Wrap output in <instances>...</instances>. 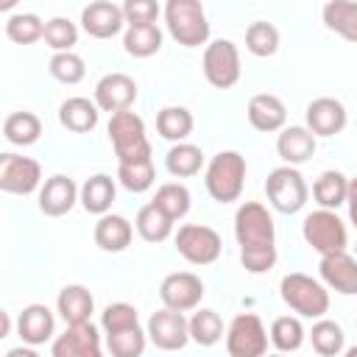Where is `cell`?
I'll return each mask as SVG.
<instances>
[{
	"label": "cell",
	"instance_id": "1",
	"mask_svg": "<svg viewBox=\"0 0 357 357\" xmlns=\"http://www.w3.org/2000/svg\"><path fill=\"white\" fill-rule=\"evenodd\" d=\"M234 234L240 243V259L248 273H265L276 262L273 218L259 201H245L234 215Z\"/></svg>",
	"mask_w": 357,
	"mask_h": 357
},
{
	"label": "cell",
	"instance_id": "2",
	"mask_svg": "<svg viewBox=\"0 0 357 357\" xmlns=\"http://www.w3.org/2000/svg\"><path fill=\"white\" fill-rule=\"evenodd\" d=\"M165 22L170 36L184 47H198V45H206L209 39V22L201 0H167Z\"/></svg>",
	"mask_w": 357,
	"mask_h": 357
},
{
	"label": "cell",
	"instance_id": "3",
	"mask_svg": "<svg viewBox=\"0 0 357 357\" xmlns=\"http://www.w3.org/2000/svg\"><path fill=\"white\" fill-rule=\"evenodd\" d=\"M243 181H245V159L237 151H220L218 156H212L204 184L218 204L237 201L243 192Z\"/></svg>",
	"mask_w": 357,
	"mask_h": 357
},
{
	"label": "cell",
	"instance_id": "4",
	"mask_svg": "<svg viewBox=\"0 0 357 357\" xmlns=\"http://www.w3.org/2000/svg\"><path fill=\"white\" fill-rule=\"evenodd\" d=\"M109 139L120 162H139L151 159V142L145 137V123L131 109L114 112L109 120Z\"/></svg>",
	"mask_w": 357,
	"mask_h": 357
},
{
	"label": "cell",
	"instance_id": "5",
	"mask_svg": "<svg viewBox=\"0 0 357 357\" xmlns=\"http://www.w3.org/2000/svg\"><path fill=\"white\" fill-rule=\"evenodd\" d=\"M279 290H282V301L301 318H324V312L329 310L326 287L307 273H287Z\"/></svg>",
	"mask_w": 357,
	"mask_h": 357
},
{
	"label": "cell",
	"instance_id": "6",
	"mask_svg": "<svg viewBox=\"0 0 357 357\" xmlns=\"http://www.w3.org/2000/svg\"><path fill=\"white\" fill-rule=\"evenodd\" d=\"M265 195H268V201H271L273 209H279V212H284V215H293V212H298V209L307 204V184H304V176H301L293 165L276 167V170L268 173Z\"/></svg>",
	"mask_w": 357,
	"mask_h": 357
},
{
	"label": "cell",
	"instance_id": "7",
	"mask_svg": "<svg viewBox=\"0 0 357 357\" xmlns=\"http://www.w3.org/2000/svg\"><path fill=\"white\" fill-rule=\"evenodd\" d=\"M304 240L318 251V254H332V251H346V226L335 215V209L321 206L318 212H310L304 218Z\"/></svg>",
	"mask_w": 357,
	"mask_h": 357
},
{
	"label": "cell",
	"instance_id": "8",
	"mask_svg": "<svg viewBox=\"0 0 357 357\" xmlns=\"http://www.w3.org/2000/svg\"><path fill=\"white\" fill-rule=\"evenodd\" d=\"M176 251L192 262V265H212L220 251H223V243H220V234L212 229V226H204V223H187L178 229L176 234Z\"/></svg>",
	"mask_w": 357,
	"mask_h": 357
},
{
	"label": "cell",
	"instance_id": "9",
	"mask_svg": "<svg viewBox=\"0 0 357 357\" xmlns=\"http://www.w3.org/2000/svg\"><path fill=\"white\" fill-rule=\"evenodd\" d=\"M226 351L231 357H259L268 351V332L254 312H240L229 324L226 332Z\"/></svg>",
	"mask_w": 357,
	"mask_h": 357
},
{
	"label": "cell",
	"instance_id": "10",
	"mask_svg": "<svg viewBox=\"0 0 357 357\" xmlns=\"http://www.w3.org/2000/svg\"><path fill=\"white\" fill-rule=\"evenodd\" d=\"M204 75L215 89H229L240 81V53L229 39H215L204 50Z\"/></svg>",
	"mask_w": 357,
	"mask_h": 357
},
{
	"label": "cell",
	"instance_id": "11",
	"mask_svg": "<svg viewBox=\"0 0 357 357\" xmlns=\"http://www.w3.org/2000/svg\"><path fill=\"white\" fill-rule=\"evenodd\" d=\"M39 181H42V167L36 159L17 153L0 156V190L14 195H28L39 187Z\"/></svg>",
	"mask_w": 357,
	"mask_h": 357
},
{
	"label": "cell",
	"instance_id": "12",
	"mask_svg": "<svg viewBox=\"0 0 357 357\" xmlns=\"http://www.w3.org/2000/svg\"><path fill=\"white\" fill-rule=\"evenodd\" d=\"M148 337L156 343V349L165 351H178L190 340V321L178 310H159L148 318Z\"/></svg>",
	"mask_w": 357,
	"mask_h": 357
},
{
	"label": "cell",
	"instance_id": "13",
	"mask_svg": "<svg viewBox=\"0 0 357 357\" xmlns=\"http://www.w3.org/2000/svg\"><path fill=\"white\" fill-rule=\"evenodd\" d=\"M159 298L165 307L170 310H178V312H187V310H195L204 298V282L190 273V271H178V273H167L159 284Z\"/></svg>",
	"mask_w": 357,
	"mask_h": 357
},
{
	"label": "cell",
	"instance_id": "14",
	"mask_svg": "<svg viewBox=\"0 0 357 357\" xmlns=\"http://www.w3.org/2000/svg\"><path fill=\"white\" fill-rule=\"evenodd\" d=\"M53 357H100V335L92 321L67 324L64 335L53 340Z\"/></svg>",
	"mask_w": 357,
	"mask_h": 357
},
{
	"label": "cell",
	"instance_id": "15",
	"mask_svg": "<svg viewBox=\"0 0 357 357\" xmlns=\"http://www.w3.org/2000/svg\"><path fill=\"white\" fill-rule=\"evenodd\" d=\"M134 100H137V84L126 73H109L95 86V103L109 114L131 109Z\"/></svg>",
	"mask_w": 357,
	"mask_h": 357
},
{
	"label": "cell",
	"instance_id": "16",
	"mask_svg": "<svg viewBox=\"0 0 357 357\" xmlns=\"http://www.w3.org/2000/svg\"><path fill=\"white\" fill-rule=\"evenodd\" d=\"M318 268H321V279L335 293H340V296H354L357 293V259L349 257L346 251L321 254Z\"/></svg>",
	"mask_w": 357,
	"mask_h": 357
},
{
	"label": "cell",
	"instance_id": "17",
	"mask_svg": "<svg viewBox=\"0 0 357 357\" xmlns=\"http://www.w3.org/2000/svg\"><path fill=\"white\" fill-rule=\"evenodd\" d=\"M126 22L123 6H114L109 0H95L81 11V25L95 39H112Z\"/></svg>",
	"mask_w": 357,
	"mask_h": 357
},
{
	"label": "cell",
	"instance_id": "18",
	"mask_svg": "<svg viewBox=\"0 0 357 357\" xmlns=\"http://www.w3.org/2000/svg\"><path fill=\"white\" fill-rule=\"evenodd\" d=\"M304 117H307V128L315 137H332L346 128V109L335 98H315L307 106Z\"/></svg>",
	"mask_w": 357,
	"mask_h": 357
},
{
	"label": "cell",
	"instance_id": "19",
	"mask_svg": "<svg viewBox=\"0 0 357 357\" xmlns=\"http://www.w3.org/2000/svg\"><path fill=\"white\" fill-rule=\"evenodd\" d=\"M78 201V187L73 178L67 176H50L42 190H39V209L47 215V218H61L73 209V204Z\"/></svg>",
	"mask_w": 357,
	"mask_h": 357
},
{
	"label": "cell",
	"instance_id": "20",
	"mask_svg": "<svg viewBox=\"0 0 357 357\" xmlns=\"http://www.w3.org/2000/svg\"><path fill=\"white\" fill-rule=\"evenodd\" d=\"M287 120V109L276 95H254L248 100V123L257 131H282Z\"/></svg>",
	"mask_w": 357,
	"mask_h": 357
},
{
	"label": "cell",
	"instance_id": "21",
	"mask_svg": "<svg viewBox=\"0 0 357 357\" xmlns=\"http://www.w3.org/2000/svg\"><path fill=\"white\" fill-rule=\"evenodd\" d=\"M276 151L287 165H301L315 153V134L304 126H287L276 139Z\"/></svg>",
	"mask_w": 357,
	"mask_h": 357
},
{
	"label": "cell",
	"instance_id": "22",
	"mask_svg": "<svg viewBox=\"0 0 357 357\" xmlns=\"http://www.w3.org/2000/svg\"><path fill=\"white\" fill-rule=\"evenodd\" d=\"M53 312L45 307V304H28L22 312H20V321H17V332L25 343L31 346H42L45 340H50L53 335Z\"/></svg>",
	"mask_w": 357,
	"mask_h": 357
},
{
	"label": "cell",
	"instance_id": "23",
	"mask_svg": "<svg viewBox=\"0 0 357 357\" xmlns=\"http://www.w3.org/2000/svg\"><path fill=\"white\" fill-rule=\"evenodd\" d=\"M131 237H134V229L123 215H109L106 212L95 223V243L103 251H112V254L126 251L131 245Z\"/></svg>",
	"mask_w": 357,
	"mask_h": 357
},
{
	"label": "cell",
	"instance_id": "24",
	"mask_svg": "<svg viewBox=\"0 0 357 357\" xmlns=\"http://www.w3.org/2000/svg\"><path fill=\"white\" fill-rule=\"evenodd\" d=\"M100 106L92 103L89 98H67L61 106H59V123L75 134H84V131H92L98 126V112Z\"/></svg>",
	"mask_w": 357,
	"mask_h": 357
},
{
	"label": "cell",
	"instance_id": "25",
	"mask_svg": "<svg viewBox=\"0 0 357 357\" xmlns=\"http://www.w3.org/2000/svg\"><path fill=\"white\" fill-rule=\"evenodd\" d=\"M324 25L346 42H357V0H329L324 6Z\"/></svg>",
	"mask_w": 357,
	"mask_h": 357
},
{
	"label": "cell",
	"instance_id": "26",
	"mask_svg": "<svg viewBox=\"0 0 357 357\" xmlns=\"http://www.w3.org/2000/svg\"><path fill=\"white\" fill-rule=\"evenodd\" d=\"M56 307H59V312H61V318H64L67 324H78V321H89V315H92V310H95V298H92V293H89L86 287H81V284H67V287L59 293Z\"/></svg>",
	"mask_w": 357,
	"mask_h": 357
},
{
	"label": "cell",
	"instance_id": "27",
	"mask_svg": "<svg viewBox=\"0 0 357 357\" xmlns=\"http://www.w3.org/2000/svg\"><path fill=\"white\" fill-rule=\"evenodd\" d=\"M114 201V181L106 173H98L84 181L81 187V206L92 215H106Z\"/></svg>",
	"mask_w": 357,
	"mask_h": 357
},
{
	"label": "cell",
	"instance_id": "28",
	"mask_svg": "<svg viewBox=\"0 0 357 357\" xmlns=\"http://www.w3.org/2000/svg\"><path fill=\"white\" fill-rule=\"evenodd\" d=\"M173 218H167L153 201L151 204H145L139 212H137V231H139V237L145 240V243H162V240H167L170 237V231H173Z\"/></svg>",
	"mask_w": 357,
	"mask_h": 357
},
{
	"label": "cell",
	"instance_id": "29",
	"mask_svg": "<svg viewBox=\"0 0 357 357\" xmlns=\"http://www.w3.org/2000/svg\"><path fill=\"white\" fill-rule=\"evenodd\" d=\"M123 45H126V53H131L137 59H148V56L159 53V47H162V31L156 28V22L128 25V31L123 36Z\"/></svg>",
	"mask_w": 357,
	"mask_h": 357
},
{
	"label": "cell",
	"instance_id": "30",
	"mask_svg": "<svg viewBox=\"0 0 357 357\" xmlns=\"http://www.w3.org/2000/svg\"><path fill=\"white\" fill-rule=\"evenodd\" d=\"M42 134V123L33 112H14L3 120V137L11 145H33Z\"/></svg>",
	"mask_w": 357,
	"mask_h": 357
},
{
	"label": "cell",
	"instance_id": "31",
	"mask_svg": "<svg viewBox=\"0 0 357 357\" xmlns=\"http://www.w3.org/2000/svg\"><path fill=\"white\" fill-rule=\"evenodd\" d=\"M346 192H349V178L340 170H324L312 187L315 201L326 209H337L340 204H346Z\"/></svg>",
	"mask_w": 357,
	"mask_h": 357
},
{
	"label": "cell",
	"instance_id": "32",
	"mask_svg": "<svg viewBox=\"0 0 357 357\" xmlns=\"http://www.w3.org/2000/svg\"><path fill=\"white\" fill-rule=\"evenodd\" d=\"M165 165H167V170H170L173 176L190 178V176H195V173L201 170L204 153H201V148H195V145H190V142H176V145L167 151Z\"/></svg>",
	"mask_w": 357,
	"mask_h": 357
},
{
	"label": "cell",
	"instance_id": "33",
	"mask_svg": "<svg viewBox=\"0 0 357 357\" xmlns=\"http://www.w3.org/2000/svg\"><path fill=\"white\" fill-rule=\"evenodd\" d=\"M156 128H159V134L165 139L181 142L192 131V114L184 106H167V109H162L156 114Z\"/></svg>",
	"mask_w": 357,
	"mask_h": 357
},
{
	"label": "cell",
	"instance_id": "34",
	"mask_svg": "<svg viewBox=\"0 0 357 357\" xmlns=\"http://www.w3.org/2000/svg\"><path fill=\"white\" fill-rule=\"evenodd\" d=\"M153 204H156L167 218L181 220V218L190 212V190H187L184 184H178V181H167V184H162V187L156 190Z\"/></svg>",
	"mask_w": 357,
	"mask_h": 357
},
{
	"label": "cell",
	"instance_id": "35",
	"mask_svg": "<svg viewBox=\"0 0 357 357\" xmlns=\"http://www.w3.org/2000/svg\"><path fill=\"white\" fill-rule=\"evenodd\" d=\"M245 47H248V53H254L259 59L273 56L279 50V31L271 22L257 20V22H251L245 28Z\"/></svg>",
	"mask_w": 357,
	"mask_h": 357
},
{
	"label": "cell",
	"instance_id": "36",
	"mask_svg": "<svg viewBox=\"0 0 357 357\" xmlns=\"http://www.w3.org/2000/svg\"><path fill=\"white\" fill-rule=\"evenodd\" d=\"M6 36L17 45H31L45 36V22L36 14H11L6 20Z\"/></svg>",
	"mask_w": 357,
	"mask_h": 357
},
{
	"label": "cell",
	"instance_id": "37",
	"mask_svg": "<svg viewBox=\"0 0 357 357\" xmlns=\"http://www.w3.org/2000/svg\"><path fill=\"white\" fill-rule=\"evenodd\" d=\"M117 178L128 192H145L153 184V162L139 159V162H120L117 165Z\"/></svg>",
	"mask_w": 357,
	"mask_h": 357
},
{
	"label": "cell",
	"instance_id": "38",
	"mask_svg": "<svg viewBox=\"0 0 357 357\" xmlns=\"http://www.w3.org/2000/svg\"><path fill=\"white\" fill-rule=\"evenodd\" d=\"M223 335V321L215 310H198L190 318V337L201 346H215Z\"/></svg>",
	"mask_w": 357,
	"mask_h": 357
},
{
	"label": "cell",
	"instance_id": "39",
	"mask_svg": "<svg viewBox=\"0 0 357 357\" xmlns=\"http://www.w3.org/2000/svg\"><path fill=\"white\" fill-rule=\"evenodd\" d=\"M310 340H312V349L318 354H324V357H335V354L343 351V329L335 321L321 318L318 324H312Z\"/></svg>",
	"mask_w": 357,
	"mask_h": 357
},
{
	"label": "cell",
	"instance_id": "40",
	"mask_svg": "<svg viewBox=\"0 0 357 357\" xmlns=\"http://www.w3.org/2000/svg\"><path fill=\"white\" fill-rule=\"evenodd\" d=\"M304 340V326L298 318H290V315H282L271 324V343L279 349V351H296Z\"/></svg>",
	"mask_w": 357,
	"mask_h": 357
},
{
	"label": "cell",
	"instance_id": "41",
	"mask_svg": "<svg viewBox=\"0 0 357 357\" xmlns=\"http://www.w3.org/2000/svg\"><path fill=\"white\" fill-rule=\"evenodd\" d=\"M145 335L148 332H142V326H131V329L106 335V346L114 357H139L145 351Z\"/></svg>",
	"mask_w": 357,
	"mask_h": 357
},
{
	"label": "cell",
	"instance_id": "42",
	"mask_svg": "<svg viewBox=\"0 0 357 357\" xmlns=\"http://www.w3.org/2000/svg\"><path fill=\"white\" fill-rule=\"evenodd\" d=\"M42 39H45L47 47H53L56 53H59V50H70V47L78 42V28H75V22H70L67 17H53V20L45 22V36H42Z\"/></svg>",
	"mask_w": 357,
	"mask_h": 357
},
{
	"label": "cell",
	"instance_id": "43",
	"mask_svg": "<svg viewBox=\"0 0 357 357\" xmlns=\"http://www.w3.org/2000/svg\"><path fill=\"white\" fill-rule=\"evenodd\" d=\"M50 75L61 84H78L84 75H86V67H84V59L70 53V50H59L53 59H50Z\"/></svg>",
	"mask_w": 357,
	"mask_h": 357
},
{
	"label": "cell",
	"instance_id": "44",
	"mask_svg": "<svg viewBox=\"0 0 357 357\" xmlns=\"http://www.w3.org/2000/svg\"><path fill=\"white\" fill-rule=\"evenodd\" d=\"M100 326L106 335L112 332H123V329H131V326H139V318H137V310L126 301H114L109 304L103 312H100Z\"/></svg>",
	"mask_w": 357,
	"mask_h": 357
},
{
	"label": "cell",
	"instance_id": "45",
	"mask_svg": "<svg viewBox=\"0 0 357 357\" xmlns=\"http://www.w3.org/2000/svg\"><path fill=\"white\" fill-rule=\"evenodd\" d=\"M123 14H126L128 25H148V22H156L159 3L156 0H126L123 3Z\"/></svg>",
	"mask_w": 357,
	"mask_h": 357
},
{
	"label": "cell",
	"instance_id": "46",
	"mask_svg": "<svg viewBox=\"0 0 357 357\" xmlns=\"http://www.w3.org/2000/svg\"><path fill=\"white\" fill-rule=\"evenodd\" d=\"M346 204H349V218L357 226V178H349V192H346Z\"/></svg>",
	"mask_w": 357,
	"mask_h": 357
},
{
	"label": "cell",
	"instance_id": "47",
	"mask_svg": "<svg viewBox=\"0 0 357 357\" xmlns=\"http://www.w3.org/2000/svg\"><path fill=\"white\" fill-rule=\"evenodd\" d=\"M11 329V321H8V312H0V337H6Z\"/></svg>",
	"mask_w": 357,
	"mask_h": 357
},
{
	"label": "cell",
	"instance_id": "48",
	"mask_svg": "<svg viewBox=\"0 0 357 357\" xmlns=\"http://www.w3.org/2000/svg\"><path fill=\"white\" fill-rule=\"evenodd\" d=\"M8 357H33V351H28V349H11Z\"/></svg>",
	"mask_w": 357,
	"mask_h": 357
},
{
	"label": "cell",
	"instance_id": "49",
	"mask_svg": "<svg viewBox=\"0 0 357 357\" xmlns=\"http://www.w3.org/2000/svg\"><path fill=\"white\" fill-rule=\"evenodd\" d=\"M17 3H20V0H0V11H11Z\"/></svg>",
	"mask_w": 357,
	"mask_h": 357
},
{
	"label": "cell",
	"instance_id": "50",
	"mask_svg": "<svg viewBox=\"0 0 357 357\" xmlns=\"http://www.w3.org/2000/svg\"><path fill=\"white\" fill-rule=\"evenodd\" d=\"M346 354H349V357H357V346H351V349H349Z\"/></svg>",
	"mask_w": 357,
	"mask_h": 357
}]
</instances>
